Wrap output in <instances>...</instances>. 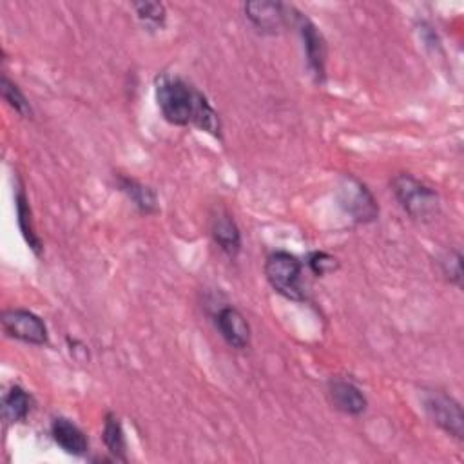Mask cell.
Returning <instances> with one entry per match:
<instances>
[{
	"mask_svg": "<svg viewBox=\"0 0 464 464\" xmlns=\"http://www.w3.org/2000/svg\"><path fill=\"white\" fill-rule=\"evenodd\" d=\"M210 234L214 243L227 256L234 257L241 250V232L234 218L227 210H218L210 219Z\"/></svg>",
	"mask_w": 464,
	"mask_h": 464,
	"instance_id": "cell-11",
	"label": "cell"
},
{
	"mask_svg": "<svg viewBox=\"0 0 464 464\" xmlns=\"http://www.w3.org/2000/svg\"><path fill=\"white\" fill-rule=\"evenodd\" d=\"M156 102L163 118L172 125H194L212 136H219L221 121L208 100L179 76L161 72L156 76Z\"/></svg>",
	"mask_w": 464,
	"mask_h": 464,
	"instance_id": "cell-1",
	"label": "cell"
},
{
	"mask_svg": "<svg viewBox=\"0 0 464 464\" xmlns=\"http://www.w3.org/2000/svg\"><path fill=\"white\" fill-rule=\"evenodd\" d=\"M2 328L4 332L27 344H47L49 332L42 317L25 310V308H7L2 312Z\"/></svg>",
	"mask_w": 464,
	"mask_h": 464,
	"instance_id": "cell-6",
	"label": "cell"
},
{
	"mask_svg": "<svg viewBox=\"0 0 464 464\" xmlns=\"http://www.w3.org/2000/svg\"><path fill=\"white\" fill-rule=\"evenodd\" d=\"M219 335L230 348L245 350L250 344V326L245 315L234 306H223L214 315Z\"/></svg>",
	"mask_w": 464,
	"mask_h": 464,
	"instance_id": "cell-9",
	"label": "cell"
},
{
	"mask_svg": "<svg viewBox=\"0 0 464 464\" xmlns=\"http://www.w3.org/2000/svg\"><path fill=\"white\" fill-rule=\"evenodd\" d=\"M294 25L299 29L308 69L314 74L315 82L323 83L324 82V63H326L324 38H323L321 31L315 27V24L301 13H297V18H295Z\"/></svg>",
	"mask_w": 464,
	"mask_h": 464,
	"instance_id": "cell-8",
	"label": "cell"
},
{
	"mask_svg": "<svg viewBox=\"0 0 464 464\" xmlns=\"http://www.w3.org/2000/svg\"><path fill=\"white\" fill-rule=\"evenodd\" d=\"M14 203H16V218H18L20 232H22L25 243L29 245V248H31L36 256H40V254H42V241H40L36 230H34V223H33V214H31L29 199H27L25 190H24L22 185L16 188Z\"/></svg>",
	"mask_w": 464,
	"mask_h": 464,
	"instance_id": "cell-14",
	"label": "cell"
},
{
	"mask_svg": "<svg viewBox=\"0 0 464 464\" xmlns=\"http://www.w3.org/2000/svg\"><path fill=\"white\" fill-rule=\"evenodd\" d=\"M51 435L54 442L69 455L82 457L89 451V440L87 435L69 419L56 417L51 422Z\"/></svg>",
	"mask_w": 464,
	"mask_h": 464,
	"instance_id": "cell-12",
	"label": "cell"
},
{
	"mask_svg": "<svg viewBox=\"0 0 464 464\" xmlns=\"http://www.w3.org/2000/svg\"><path fill=\"white\" fill-rule=\"evenodd\" d=\"M301 261L286 250H276L268 254L265 261L266 281L279 295L290 301H304V292L301 286Z\"/></svg>",
	"mask_w": 464,
	"mask_h": 464,
	"instance_id": "cell-3",
	"label": "cell"
},
{
	"mask_svg": "<svg viewBox=\"0 0 464 464\" xmlns=\"http://www.w3.org/2000/svg\"><path fill=\"white\" fill-rule=\"evenodd\" d=\"M103 442L112 455V459L127 462V440L125 431L120 422V417L112 411H107L103 420Z\"/></svg>",
	"mask_w": 464,
	"mask_h": 464,
	"instance_id": "cell-16",
	"label": "cell"
},
{
	"mask_svg": "<svg viewBox=\"0 0 464 464\" xmlns=\"http://www.w3.org/2000/svg\"><path fill=\"white\" fill-rule=\"evenodd\" d=\"M328 397L334 408L346 415H361L368 406L364 393L346 379H330Z\"/></svg>",
	"mask_w": 464,
	"mask_h": 464,
	"instance_id": "cell-10",
	"label": "cell"
},
{
	"mask_svg": "<svg viewBox=\"0 0 464 464\" xmlns=\"http://www.w3.org/2000/svg\"><path fill=\"white\" fill-rule=\"evenodd\" d=\"M422 404L428 417L448 435L462 440L464 437V415L460 404L448 393L439 390H426Z\"/></svg>",
	"mask_w": 464,
	"mask_h": 464,
	"instance_id": "cell-4",
	"label": "cell"
},
{
	"mask_svg": "<svg viewBox=\"0 0 464 464\" xmlns=\"http://www.w3.org/2000/svg\"><path fill=\"white\" fill-rule=\"evenodd\" d=\"M116 185L132 201V205L141 214H154V212H158V198H156V192L150 187L140 183L138 179L123 176V174L116 176Z\"/></svg>",
	"mask_w": 464,
	"mask_h": 464,
	"instance_id": "cell-13",
	"label": "cell"
},
{
	"mask_svg": "<svg viewBox=\"0 0 464 464\" xmlns=\"http://www.w3.org/2000/svg\"><path fill=\"white\" fill-rule=\"evenodd\" d=\"M392 192L404 212L417 221H431L440 212L439 194L411 174H397L392 179Z\"/></svg>",
	"mask_w": 464,
	"mask_h": 464,
	"instance_id": "cell-2",
	"label": "cell"
},
{
	"mask_svg": "<svg viewBox=\"0 0 464 464\" xmlns=\"http://www.w3.org/2000/svg\"><path fill=\"white\" fill-rule=\"evenodd\" d=\"M132 9L145 27L161 29L165 25L167 9L161 2H134Z\"/></svg>",
	"mask_w": 464,
	"mask_h": 464,
	"instance_id": "cell-17",
	"label": "cell"
},
{
	"mask_svg": "<svg viewBox=\"0 0 464 464\" xmlns=\"http://www.w3.org/2000/svg\"><path fill=\"white\" fill-rule=\"evenodd\" d=\"M245 9V16L250 20V24L261 31V33H268V34H276L279 33L283 27L290 24H295L297 13L294 11V14H288L292 11V7L281 4V2H246L243 5Z\"/></svg>",
	"mask_w": 464,
	"mask_h": 464,
	"instance_id": "cell-7",
	"label": "cell"
},
{
	"mask_svg": "<svg viewBox=\"0 0 464 464\" xmlns=\"http://www.w3.org/2000/svg\"><path fill=\"white\" fill-rule=\"evenodd\" d=\"M31 397L20 386H11L2 399V417L5 422L14 424L27 419L31 411Z\"/></svg>",
	"mask_w": 464,
	"mask_h": 464,
	"instance_id": "cell-15",
	"label": "cell"
},
{
	"mask_svg": "<svg viewBox=\"0 0 464 464\" xmlns=\"http://www.w3.org/2000/svg\"><path fill=\"white\" fill-rule=\"evenodd\" d=\"M440 270L446 279L457 286H462V256L459 250H448L439 259Z\"/></svg>",
	"mask_w": 464,
	"mask_h": 464,
	"instance_id": "cell-19",
	"label": "cell"
},
{
	"mask_svg": "<svg viewBox=\"0 0 464 464\" xmlns=\"http://www.w3.org/2000/svg\"><path fill=\"white\" fill-rule=\"evenodd\" d=\"M339 205L357 223H370L377 218L379 207L368 187L353 176H344L337 187Z\"/></svg>",
	"mask_w": 464,
	"mask_h": 464,
	"instance_id": "cell-5",
	"label": "cell"
},
{
	"mask_svg": "<svg viewBox=\"0 0 464 464\" xmlns=\"http://www.w3.org/2000/svg\"><path fill=\"white\" fill-rule=\"evenodd\" d=\"M306 263H308V268H310V270L314 272V276H317V277H323V276H326V274H332V272H335V270L339 268V261H337L334 256H330V254H326V252H321V250L312 252V254L308 256Z\"/></svg>",
	"mask_w": 464,
	"mask_h": 464,
	"instance_id": "cell-20",
	"label": "cell"
},
{
	"mask_svg": "<svg viewBox=\"0 0 464 464\" xmlns=\"http://www.w3.org/2000/svg\"><path fill=\"white\" fill-rule=\"evenodd\" d=\"M0 89H2L4 100L7 102V105H9L14 112H18V114L24 116V118H31V116H33V111H31V105H29L27 98H25L24 92L18 89V85H16L14 82H11L5 74L2 76Z\"/></svg>",
	"mask_w": 464,
	"mask_h": 464,
	"instance_id": "cell-18",
	"label": "cell"
}]
</instances>
